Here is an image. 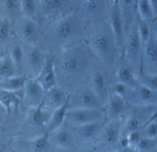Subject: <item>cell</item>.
Listing matches in <instances>:
<instances>
[{
	"instance_id": "11",
	"label": "cell",
	"mask_w": 157,
	"mask_h": 152,
	"mask_svg": "<svg viewBox=\"0 0 157 152\" xmlns=\"http://www.w3.org/2000/svg\"><path fill=\"white\" fill-rule=\"evenodd\" d=\"M68 100H69V95L67 94V92L63 89L58 88V86H52V89H49V90L46 91V94H45L44 102L43 103L48 108L56 110V108L63 105Z\"/></svg>"
},
{
	"instance_id": "8",
	"label": "cell",
	"mask_w": 157,
	"mask_h": 152,
	"mask_svg": "<svg viewBox=\"0 0 157 152\" xmlns=\"http://www.w3.org/2000/svg\"><path fill=\"white\" fill-rule=\"evenodd\" d=\"M17 33H19L20 37L29 45L34 46L38 41V25L32 18L25 17L20 21L17 24Z\"/></svg>"
},
{
	"instance_id": "27",
	"label": "cell",
	"mask_w": 157,
	"mask_h": 152,
	"mask_svg": "<svg viewBox=\"0 0 157 152\" xmlns=\"http://www.w3.org/2000/svg\"><path fill=\"white\" fill-rule=\"evenodd\" d=\"M0 102H1V105L9 112L10 108L13 107V106H17L19 104V96H17V92L1 90Z\"/></svg>"
},
{
	"instance_id": "7",
	"label": "cell",
	"mask_w": 157,
	"mask_h": 152,
	"mask_svg": "<svg viewBox=\"0 0 157 152\" xmlns=\"http://www.w3.org/2000/svg\"><path fill=\"white\" fill-rule=\"evenodd\" d=\"M45 92L46 90L37 79H29L26 81V84L24 86L25 102L29 105L36 107L44 102L45 94H46Z\"/></svg>"
},
{
	"instance_id": "16",
	"label": "cell",
	"mask_w": 157,
	"mask_h": 152,
	"mask_svg": "<svg viewBox=\"0 0 157 152\" xmlns=\"http://www.w3.org/2000/svg\"><path fill=\"white\" fill-rule=\"evenodd\" d=\"M69 106L70 105H69V100H68L62 106L54 110V112H52V114L50 115V117H49L48 122L46 124V128L48 133H52V131H55V130H57L58 128L61 127L63 122L66 120L67 112L69 110Z\"/></svg>"
},
{
	"instance_id": "1",
	"label": "cell",
	"mask_w": 157,
	"mask_h": 152,
	"mask_svg": "<svg viewBox=\"0 0 157 152\" xmlns=\"http://www.w3.org/2000/svg\"><path fill=\"white\" fill-rule=\"evenodd\" d=\"M58 71L67 79H73L78 77L85 70L86 59L78 49H69L64 52L57 62Z\"/></svg>"
},
{
	"instance_id": "41",
	"label": "cell",
	"mask_w": 157,
	"mask_h": 152,
	"mask_svg": "<svg viewBox=\"0 0 157 152\" xmlns=\"http://www.w3.org/2000/svg\"><path fill=\"white\" fill-rule=\"evenodd\" d=\"M144 136L150 138H157V122L150 124L145 129Z\"/></svg>"
},
{
	"instance_id": "15",
	"label": "cell",
	"mask_w": 157,
	"mask_h": 152,
	"mask_svg": "<svg viewBox=\"0 0 157 152\" xmlns=\"http://www.w3.org/2000/svg\"><path fill=\"white\" fill-rule=\"evenodd\" d=\"M127 110V103L124 98L117 93H113L108 98V107L107 113L109 118L117 119L119 118Z\"/></svg>"
},
{
	"instance_id": "10",
	"label": "cell",
	"mask_w": 157,
	"mask_h": 152,
	"mask_svg": "<svg viewBox=\"0 0 157 152\" xmlns=\"http://www.w3.org/2000/svg\"><path fill=\"white\" fill-rule=\"evenodd\" d=\"M37 80L40 82L45 90H49L56 84V69H55V62L54 59L48 57L45 60V64L43 66L42 70L37 74Z\"/></svg>"
},
{
	"instance_id": "39",
	"label": "cell",
	"mask_w": 157,
	"mask_h": 152,
	"mask_svg": "<svg viewBox=\"0 0 157 152\" xmlns=\"http://www.w3.org/2000/svg\"><path fill=\"white\" fill-rule=\"evenodd\" d=\"M128 89H129V86L119 81V82H117V83H115L113 86V93H117L122 96V98H125L128 94Z\"/></svg>"
},
{
	"instance_id": "30",
	"label": "cell",
	"mask_w": 157,
	"mask_h": 152,
	"mask_svg": "<svg viewBox=\"0 0 157 152\" xmlns=\"http://www.w3.org/2000/svg\"><path fill=\"white\" fill-rule=\"evenodd\" d=\"M49 133H46L44 135L39 136L36 139H34L32 141V149L33 151L36 152H42L45 150L48 149V145H49Z\"/></svg>"
},
{
	"instance_id": "12",
	"label": "cell",
	"mask_w": 157,
	"mask_h": 152,
	"mask_svg": "<svg viewBox=\"0 0 157 152\" xmlns=\"http://www.w3.org/2000/svg\"><path fill=\"white\" fill-rule=\"evenodd\" d=\"M25 60H26V64L29 67V69L36 74H38L44 66L46 57L37 47L32 45L25 53Z\"/></svg>"
},
{
	"instance_id": "35",
	"label": "cell",
	"mask_w": 157,
	"mask_h": 152,
	"mask_svg": "<svg viewBox=\"0 0 157 152\" xmlns=\"http://www.w3.org/2000/svg\"><path fill=\"white\" fill-rule=\"evenodd\" d=\"M119 5L122 10L123 18H125L127 15L132 18L131 14H132L133 8H135V0H119Z\"/></svg>"
},
{
	"instance_id": "43",
	"label": "cell",
	"mask_w": 157,
	"mask_h": 152,
	"mask_svg": "<svg viewBox=\"0 0 157 152\" xmlns=\"http://www.w3.org/2000/svg\"><path fill=\"white\" fill-rule=\"evenodd\" d=\"M151 5H152L153 7V10H154L155 12V15L157 17V0H150Z\"/></svg>"
},
{
	"instance_id": "44",
	"label": "cell",
	"mask_w": 157,
	"mask_h": 152,
	"mask_svg": "<svg viewBox=\"0 0 157 152\" xmlns=\"http://www.w3.org/2000/svg\"><path fill=\"white\" fill-rule=\"evenodd\" d=\"M154 37H155V39L157 41V23L155 24V27H154Z\"/></svg>"
},
{
	"instance_id": "46",
	"label": "cell",
	"mask_w": 157,
	"mask_h": 152,
	"mask_svg": "<svg viewBox=\"0 0 157 152\" xmlns=\"http://www.w3.org/2000/svg\"><path fill=\"white\" fill-rule=\"evenodd\" d=\"M137 1H139V0H135V5H136V2H137Z\"/></svg>"
},
{
	"instance_id": "45",
	"label": "cell",
	"mask_w": 157,
	"mask_h": 152,
	"mask_svg": "<svg viewBox=\"0 0 157 152\" xmlns=\"http://www.w3.org/2000/svg\"><path fill=\"white\" fill-rule=\"evenodd\" d=\"M108 1H109V2H111V3H113V0H108Z\"/></svg>"
},
{
	"instance_id": "21",
	"label": "cell",
	"mask_w": 157,
	"mask_h": 152,
	"mask_svg": "<svg viewBox=\"0 0 157 152\" xmlns=\"http://www.w3.org/2000/svg\"><path fill=\"white\" fill-rule=\"evenodd\" d=\"M17 70V66H15L11 55H3L0 59V76H1V79L15 76Z\"/></svg>"
},
{
	"instance_id": "4",
	"label": "cell",
	"mask_w": 157,
	"mask_h": 152,
	"mask_svg": "<svg viewBox=\"0 0 157 152\" xmlns=\"http://www.w3.org/2000/svg\"><path fill=\"white\" fill-rule=\"evenodd\" d=\"M101 119H103L101 112L95 108H69L66 116L67 122L74 127Z\"/></svg>"
},
{
	"instance_id": "23",
	"label": "cell",
	"mask_w": 157,
	"mask_h": 152,
	"mask_svg": "<svg viewBox=\"0 0 157 152\" xmlns=\"http://www.w3.org/2000/svg\"><path fill=\"white\" fill-rule=\"evenodd\" d=\"M2 10L5 17L11 19H15L21 11V0H2Z\"/></svg>"
},
{
	"instance_id": "2",
	"label": "cell",
	"mask_w": 157,
	"mask_h": 152,
	"mask_svg": "<svg viewBox=\"0 0 157 152\" xmlns=\"http://www.w3.org/2000/svg\"><path fill=\"white\" fill-rule=\"evenodd\" d=\"M80 21L78 17L73 14H69L62 18L52 27V38L59 43H64L70 41L78 32Z\"/></svg>"
},
{
	"instance_id": "34",
	"label": "cell",
	"mask_w": 157,
	"mask_h": 152,
	"mask_svg": "<svg viewBox=\"0 0 157 152\" xmlns=\"http://www.w3.org/2000/svg\"><path fill=\"white\" fill-rule=\"evenodd\" d=\"M140 82L141 84H144V86H148V88H151L152 90L157 92V74H141Z\"/></svg>"
},
{
	"instance_id": "26",
	"label": "cell",
	"mask_w": 157,
	"mask_h": 152,
	"mask_svg": "<svg viewBox=\"0 0 157 152\" xmlns=\"http://www.w3.org/2000/svg\"><path fill=\"white\" fill-rule=\"evenodd\" d=\"M117 78L120 82H122V83L127 84L129 86H135V84H136L135 76L133 74L132 70L127 66H121L118 68Z\"/></svg>"
},
{
	"instance_id": "24",
	"label": "cell",
	"mask_w": 157,
	"mask_h": 152,
	"mask_svg": "<svg viewBox=\"0 0 157 152\" xmlns=\"http://www.w3.org/2000/svg\"><path fill=\"white\" fill-rule=\"evenodd\" d=\"M135 9H136L141 19L145 20L147 22L156 17L154 10H153L152 5L150 2V0H139L136 2V5H135Z\"/></svg>"
},
{
	"instance_id": "19",
	"label": "cell",
	"mask_w": 157,
	"mask_h": 152,
	"mask_svg": "<svg viewBox=\"0 0 157 152\" xmlns=\"http://www.w3.org/2000/svg\"><path fill=\"white\" fill-rule=\"evenodd\" d=\"M143 45V57L145 62L151 66H157V41L155 37L151 35Z\"/></svg>"
},
{
	"instance_id": "18",
	"label": "cell",
	"mask_w": 157,
	"mask_h": 152,
	"mask_svg": "<svg viewBox=\"0 0 157 152\" xmlns=\"http://www.w3.org/2000/svg\"><path fill=\"white\" fill-rule=\"evenodd\" d=\"M52 142L55 146L60 148H69L71 147L74 142V137L70 130L67 128H58L57 130L52 131Z\"/></svg>"
},
{
	"instance_id": "14",
	"label": "cell",
	"mask_w": 157,
	"mask_h": 152,
	"mask_svg": "<svg viewBox=\"0 0 157 152\" xmlns=\"http://www.w3.org/2000/svg\"><path fill=\"white\" fill-rule=\"evenodd\" d=\"M121 137V124L117 119H113V122L108 123L104 126L101 131V138L104 142L108 146H115L119 142Z\"/></svg>"
},
{
	"instance_id": "13",
	"label": "cell",
	"mask_w": 157,
	"mask_h": 152,
	"mask_svg": "<svg viewBox=\"0 0 157 152\" xmlns=\"http://www.w3.org/2000/svg\"><path fill=\"white\" fill-rule=\"evenodd\" d=\"M104 125L101 123V120H95V122H90V123L78 126L76 133L82 140L88 141V140H93L99 134H101Z\"/></svg>"
},
{
	"instance_id": "40",
	"label": "cell",
	"mask_w": 157,
	"mask_h": 152,
	"mask_svg": "<svg viewBox=\"0 0 157 152\" xmlns=\"http://www.w3.org/2000/svg\"><path fill=\"white\" fill-rule=\"evenodd\" d=\"M128 135V139H129V145H130V148L134 147L136 148V145L139 143L140 139L142 138L140 131L137 130H133V131H130V133H127Z\"/></svg>"
},
{
	"instance_id": "17",
	"label": "cell",
	"mask_w": 157,
	"mask_h": 152,
	"mask_svg": "<svg viewBox=\"0 0 157 152\" xmlns=\"http://www.w3.org/2000/svg\"><path fill=\"white\" fill-rule=\"evenodd\" d=\"M92 89L96 92L101 102H105L108 95V83L105 74L101 70H95L92 76Z\"/></svg>"
},
{
	"instance_id": "42",
	"label": "cell",
	"mask_w": 157,
	"mask_h": 152,
	"mask_svg": "<svg viewBox=\"0 0 157 152\" xmlns=\"http://www.w3.org/2000/svg\"><path fill=\"white\" fill-rule=\"evenodd\" d=\"M119 146L122 150H127L130 148V145H129V139H128V135L125 134L124 136H121L120 140H119Z\"/></svg>"
},
{
	"instance_id": "36",
	"label": "cell",
	"mask_w": 157,
	"mask_h": 152,
	"mask_svg": "<svg viewBox=\"0 0 157 152\" xmlns=\"http://www.w3.org/2000/svg\"><path fill=\"white\" fill-rule=\"evenodd\" d=\"M140 125H141L140 119H139L136 116L132 115L127 119V122L124 123L123 128H124V130L127 131V133H130V131H133V130H139Z\"/></svg>"
},
{
	"instance_id": "31",
	"label": "cell",
	"mask_w": 157,
	"mask_h": 152,
	"mask_svg": "<svg viewBox=\"0 0 157 152\" xmlns=\"http://www.w3.org/2000/svg\"><path fill=\"white\" fill-rule=\"evenodd\" d=\"M157 148V138L142 137L136 145V149L139 151H151Z\"/></svg>"
},
{
	"instance_id": "25",
	"label": "cell",
	"mask_w": 157,
	"mask_h": 152,
	"mask_svg": "<svg viewBox=\"0 0 157 152\" xmlns=\"http://www.w3.org/2000/svg\"><path fill=\"white\" fill-rule=\"evenodd\" d=\"M67 0H40V7L45 15L52 14L66 6Z\"/></svg>"
},
{
	"instance_id": "32",
	"label": "cell",
	"mask_w": 157,
	"mask_h": 152,
	"mask_svg": "<svg viewBox=\"0 0 157 152\" xmlns=\"http://www.w3.org/2000/svg\"><path fill=\"white\" fill-rule=\"evenodd\" d=\"M11 32V20L9 18L3 15L1 18V22H0V36H1V42H6L10 36Z\"/></svg>"
},
{
	"instance_id": "3",
	"label": "cell",
	"mask_w": 157,
	"mask_h": 152,
	"mask_svg": "<svg viewBox=\"0 0 157 152\" xmlns=\"http://www.w3.org/2000/svg\"><path fill=\"white\" fill-rule=\"evenodd\" d=\"M69 104L71 108H95L101 107V100L92 88H83L78 90L73 96L69 98Z\"/></svg>"
},
{
	"instance_id": "33",
	"label": "cell",
	"mask_w": 157,
	"mask_h": 152,
	"mask_svg": "<svg viewBox=\"0 0 157 152\" xmlns=\"http://www.w3.org/2000/svg\"><path fill=\"white\" fill-rule=\"evenodd\" d=\"M137 31H139V34H140L143 44H144V43L146 42L147 39L150 38V36H151V29H150L148 23H147V21L142 20L140 18L139 23H137Z\"/></svg>"
},
{
	"instance_id": "47",
	"label": "cell",
	"mask_w": 157,
	"mask_h": 152,
	"mask_svg": "<svg viewBox=\"0 0 157 152\" xmlns=\"http://www.w3.org/2000/svg\"><path fill=\"white\" fill-rule=\"evenodd\" d=\"M156 149H157V148H156Z\"/></svg>"
},
{
	"instance_id": "37",
	"label": "cell",
	"mask_w": 157,
	"mask_h": 152,
	"mask_svg": "<svg viewBox=\"0 0 157 152\" xmlns=\"http://www.w3.org/2000/svg\"><path fill=\"white\" fill-rule=\"evenodd\" d=\"M84 8L88 12H96L98 9H101V5L104 3V0H84Z\"/></svg>"
},
{
	"instance_id": "6",
	"label": "cell",
	"mask_w": 157,
	"mask_h": 152,
	"mask_svg": "<svg viewBox=\"0 0 157 152\" xmlns=\"http://www.w3.org/2000/svg\"><path fill=\"white\" fill-rule=\"evenodd\" d=\"M109 23L111 32L115 37V42L118 46H121L124 41V25L125 21L122 14V10L119 5V1L113 3V7L109 10Z\"/></svg>"
},
{
	"instance_id": "22",
	"label": "cell",
	"mask_w": 157,
	"mask_h": 152,
	"mask_svg": "<svg viewBox=\"0 0 157 152\" xmlns=\"http://www.w3.org/2000/svg\"><path fill=\"white\" fill-rule=\"evenodd\" d=\"M136 98L140 100L141 103L153 105L157 102V92L144 84H141L136 89Z\"/></svg>"
},
{
	"instance_id": "20",
	"label": "cell",
	"mask_w": 157,
	"mask_h": 152,
	"mask_svg": "<svg viewBox=\"0 0 157 152\" xmlns=\"http://www.w3.org/2000/svg\"><path fill=\"white\" fill-rule=\"evenodd\" d=\"M26 81L27 79H25L22 76H13L9 77V78H2L1 82H0V86H1V90L17 92V91L24 89Z\"/></svg>"
},
{
	"instance_id": "28",
	"label": "cell",
	"mask_w": 157,
	"mask_h": 152,
	"mask_svg": "<svg viewBox=\"0 0 157 152\" xmlns=\"http://www.w3.org/2000/svg\"><path fill=\"white\" fill-rule=\"evenodd\" d=\"M10 55L12 57L17 70H19V69H22L23 62H24V59H25V52H24V49L22 48V46L19 44L13 45V46L11 47V49H10Z\"/></svg>"
},
{
	"instance_id": "29",
	"label": "cell",
	"mask_w": 157,
	"mask_h": 152,
	"mask_svg": "<svg viewBox=\"0 0 157 152\" xmlns=\"http://www.w3.org/2000/svg\"><path fill=\"white\" fill-rule=\"evenodd\" d=\"M21 11L24 17L33 19L37 12L36 0H21Z\"/></svg>"
},
{
	"instance_id": "38",
	"label": "cell",
	"mask_w": 157,
	"mask_h": 152,
	"mask_svg": "<svg viewBox=\"0 0 157 152\" xmlns=\"http://www.w3.org/2000/svg\"><path fill=\"white\" fill-rule=\"evenodd\" d=\"M43 104L36 106L34 110V113H33V122H34L36 125H43L44 123V112H43Z\"/></svg>"
},
{
	"instance_id": "5",
	"label": "cell",
	"mask_w": 157,
	"mask_h": 152,
	"mask_svg": "<svg viewBox=\"0 0 157 152\" xmlns=\"http://www.w3.org/2000/svg\"><path fill=\"white\" fill-rule=\"evenodd\" d=\"M92 48L104 62H111L113 58L115 43L107 33H98L92 38Z\"/></svg>"
},
{
	"instance_id": "9",
	"label": "cell",
	"mask_w": 157,
	"mask_h": 152,
	"mask_svg": "<svg viewBox=\"0 0 157 152\" xmlns=\"http://www.w3.org/2000/svg\"><path fill=\"white\" fill-rule=\"evenodd\" d=\"M143 42L137 31V26H134L130 30L125 39V56L129 62H135L140 56V50L142 49Z\"/></svg>"
}]
</instances>
